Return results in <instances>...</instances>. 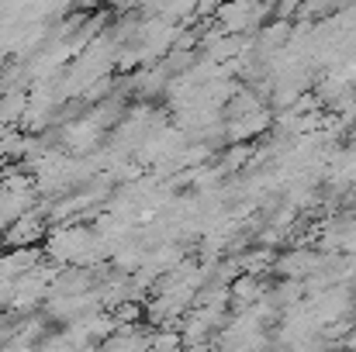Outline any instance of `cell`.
Returning a JSON list of instances; mask_svg holds the SVG:
<instances>
[{
  "label": "cell",
  "instance_id": "obj_1",
  "mask_svg": "<svg viewBox=\"0 0 356 352\" xmlns=\"http://www.w3.org/2000/svg\"><path fill=\"white\" fill-rule=\"evenodd\" d=\"M232 104H236L232 111H238V117L259 111V104H256V97H252V94H236V101H232Z\"/></svg>",
  "mask_w": 356,
  "mask_h": 352
},
{
  "label": "cell",
  "instance_id": "obj_2",
  "mask_svg": "<svg viewBox=\"0 0 356 352\" xmlns=\"http://www.w3.org/2000/svg\"><path fill=\"white\" fill-rule=\"evenodd\" d=\"M256 290H259V287H256V280H249V276H245L242 283H236V297L242 301V304H245V301H252V294H256Z\"/></svg>",
  "mask_w": 356,
  "mask_h": 352
}]
</instances>
